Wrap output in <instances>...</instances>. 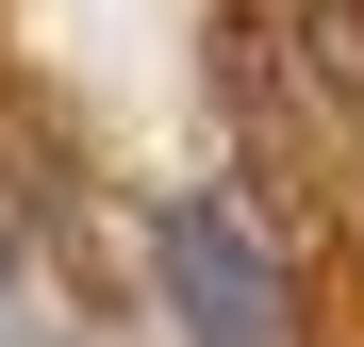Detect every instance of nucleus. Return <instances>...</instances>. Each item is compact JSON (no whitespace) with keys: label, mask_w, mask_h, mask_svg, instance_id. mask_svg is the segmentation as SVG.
I'll list each match as a JSON object with an SVG mask.
<instances>
[{"label":"nucleus","mask_w":364,"mask_h":347,"mask_svg":"<svg viewBox=\"0 0 364 347\" xmlns=\"http://www.w3.org/2000/svg\"><path fill=\"white\" fill-rule=\"evenodd\" d=\"M149 281L182 347H298V248L249 199H149Z\"/></svg>","instance_id":"nucleus-1"}]
</instances>
